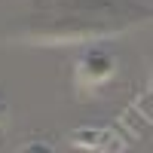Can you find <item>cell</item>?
<instances>
[{
  "mask_svg": "<svg viewBox=\"0 0 153 153\" xmlns=\"http://www.w3.org/2000/svg\"><path fill=\"white\" fill-rule=\"evenodd\" d=\"M19 153H55L52 147H49L46 141H37V138H34V141H28V144H22V150Z\"/></svg>",
  "mask_w": 153,
  "mask_h": 153,
  "instance_id": "3957f363",
  "label": "cell"
},
{
  "mask_svg": "<svg viewBox=\"0 0 153 153\" xmlns=\"http://www.w3.org/2000/svg\"><path fill=\"white\" fill-rule=\"evenodd\" d=\"M141 22H147V9L141 6L113 0H76L28 16V22H22L16 34L22 43H83L123 34Z\"/></svg>",
  "mask_w": 153,
  "mask_h": 153,
  "instance_id": "6da1fadb",
  "label": "cell"
},
{
  "mask_svg": "<svg viewBox=\"0 0 153 153\" xmlns=\"http://www.w3.org/2000/svg\"><path fill=\"white\" fill-rule=\"evenodd\" d=\"M3 120H6V104L0 101V123H3Z\"/></svg>",
  "mask_w": 153,
  "mask_h": 153,
  "instance_id": "277c9868",
  "label": "cell"
},
{
  "mask_svg": "<svg viewBox=\"0 0 153 153\" xmlns=\"http://www.w3.org/2000/svg\"><path fill=\"white\" fill-rule=\"evenodd\" d=\"M113 74H117V58L110 52H104V49H89V52H83V58L76 61L74 83L80 89H95L101 83H107Z\"/></svg>",
  "mask_w": 153,
  "mask_h": 153,
  "instance_id": "7a4b0ae2",
  "label": "cell"
}]
</instances>
